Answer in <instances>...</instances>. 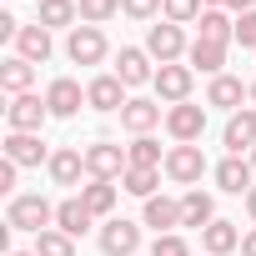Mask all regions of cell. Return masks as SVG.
Instances as JSON below:
<instances>
[{
	"mask_svg": "<svg viewBox=\"0 0 256 256\" xmlns=\"http://www.w3.org/2000/svg\"><path fill=\"white\" fill-rule=\"evenodd\" d=\"M50 221H56V206L46 201V196H10V211H6V226L10 231H50Z\"/></svg>",
	"mask_w": 256,
	"mask_h": 256,
	"instance_id": "obj_1",
	"label": "cell"
},
{
	"mask_svg": "<svg viewBox=\"0 0 256 256\" xmlns=\"http://www.w3.org/2000/svg\"><path fill=\"white\" fill-rule=\"evenodd\" d=\"M166 131H171L176 146H196L201 131H206V106H191V100L171 106V110H166Z\"/></svg>",
	"mask_w": 256,
	"mask_h": 256,
	"instance_id": "obj_2",
	"label": "cell"
},
{
	"mask_svg": "<svg viewBox=\"0 0 256 256\" xmlns=\"http://www.w3.org/2000/svg\"><path fill=\"white\" fill-rule=\"evenodd\" d=\"M126 171H131V161H126L120 146H110V141L86 146V176H90V181H116V176H126Z\"/></svg>",
	"mask_w": 256,
	"mask_h": 256,
	"instance_id": "obj_3",
	"label": "cell"
},
{
	"mask_svg": "<svg viewBox=\"0 0 256 256\" xmlns=\"http://www.w3.org/2000/svg\"><path fill=\"white\" fill-rule=\"evenodd\" d=\"M186 50H191V46H186L181 26H171V20L151 26V36H146V56H151V60H161V66H176Z\"/></svg>",
	"mask_w": 256,
	"mask_h": 256,
	"instance_id": "obj_4",
	"label": "cell"
},
{
	"mask_svg": "<svg viewBox=\"0 0 256 256\" xmlns=\"http://www.w3.org/2000/svg\"><path fill=\"white\" fill-rule=\"evenodd\" d=\"M100 251H106V256H136V251H141V226L126 221V216H110V221L100 226Z\"/></svg>",
	"mask_w": 256,
	"mask_h": 256,
	"instance_id": "obj_5",
	"label": "cell"
},
{
	"mask_svg": "<svg viewBox=\"0 0 256 256\" xmlns=\"http://www.w3.org/2000/svg\"><path fill=\"white\" fill-rule=\"evenodd\" d=\"M46 116H50V106L40 100V96H10V106H6V120H10V131H30V136H40V126H46Z\"/></svg>",
	"mask_w": 256,
	"mask_h": 256,
	"instance_id": "obj_6",
	"label": "cell"
},
{
	"mask_svg": "<svg viewBox=\"0 0 256 256\" xmlns=\"http://www.w3.org/2000/svg\"><path fill=\"white\" fill-rule=\"evenodd\" d=\"M166 176H171L176 186H196V181L206 176L201 146H171V151H166Z\"/></svg>",
	"mask_w": 256,
	"mask_h": 256,
	"instance_id": "obj_7",
	"label": "cell"
},
{
	"mask_svg": "<svg viewBox=\"0 0 256 256\" xmlns=\"http://www.w3.org/2000/svg\"><path fill=\"white\" fill-rule=\"evenodd\" d=\"M66 56H70L76 66H100V60H106V36H100V26H76L70 40H66Z\"/></svg>",
	"mask_w": 256,
	"mask_h": 256,
	"instance_id": "obj_8",
	"label": "cell"
},
{
	"mask_svg": "<svg viewBox=\"0 0 256 256\" xmlns=\"http://www.w3.org/2000/svg\"><path fill=\"white\" fill-rule=\"evenodd\" d=\"M226 151L231 156H241V151H256V110H231V120H226Z\"/></svg>",
	"mask_w": 256,
	"mask_h": 256,
	"instance_id": "obj_9",
	"label": "cell"
},
{
	"mask_svg": "<svg viewBox=\"0 0 256 256\" xmlns=\"http://www.w3.org/2000/svg\"><path fill=\"white\" fill-rule=\"evenodd\" d=\"M191 76H196L191 66H161L151 86H156V96H161V100H171V106H181V100L191 96Z\"/></svg>",
	"mask_w": 256,
	"mask_h": 256,
	"instance_id": "obj_10",
	"label": "cell"
},
{
	"mask_svg": "<svg viewBox=\"0 0 256 256\" xmlns=\"http://www.w3.org/2000/svg\"><path fill=\"white\" fill-rule=\"evenodd\" d=\"M251 176H256V166L241 161V156H226V161L216 166V186H221L226 196H251Z\"/></svg>",
	"mask_w": 256,
	"mask_h": 256,
	"instance_id": "obj_11",
	"label": "cell"
},
{
	"mask_svg": "<svg viewBox=\"0 0 256 256\" xmlns=\"http://www.w3.org/2000/svg\"><path fill=\"white\" fill-rule=\"evenodd\" d=\"M116 76H120V86H146V80H156L151 56L136 50V46H120V56H116Z\"/></svg>",
	"mask_w": 256,
	"mask_h": 256,
	"instance_id": "obj_12",
	"label": "cell"
},
{
	"mask_svg": "<svg viewBox=\"0 0 256 256\" xmlns=\"http://www.w3.org/2000/svg\"><path fill=\"white\" fill-rule=\"evenodd\" d=\"M50 30L46 26H20V36H16V56L20 60H30V66H46L50 60Z\"/></svg>",
	"mask_w": 256,
	"mask_h": 256,
	"instance_id": "obj_13",
	"label": "cell"
},
{
	"mask_svg": "<svg viewBox=\"0 0 256 256\" xmlns=\"http://www.w3.org/2000/svg\"><path fill=\"white\" fill-rule=\"evenodd\" d=\"M86 106H90V110H120V106H126L120 76H96V80L86 86Z\"/></svg>",
	"mask_w": 256,
	"mask_h": 256,
	"instance_id": "obj_14",
	"label": "cell"
},
{
	"mask_svg": "<svg viewBox=\"0 0 256 256\" xmlns=\"http://www.w3.org/2000/svg\"><path fill=\"white\" fill-rule=\"evenodd\" d=\"M6 161H16V166H40V161H50V156H46V141H40V136L10 131V136H6Z\"/></svg>",
	"mask_w": 256,
	"mask_h": 256,
	"instance_id": "obj_15",
	"label": "cell"
},
{
	"mask_svg": "<svg viewBox=\"0 0 256 256\" xmlns=\"http://www.w3.org/2000/svg\"><path fill=\"white\" fill-rule=\"evenodd\" d=\"M46 106H50V116H60V120H66V116H76V110L86 106V90H80L76 80H66V76H60V80H50Z\"/></svg>",
	"mask_w": 256,
	"mask_h": 256,
	"instance_id": "obj_16",
	"label": "cell"
},
{
	"mask_svg": "<svg viewBox=\"0 0 256 256\" xmlns=\"http://www.w3.org/2000/svg\"><path fill=\"white\" fill-rule=\"evenodd\" d=\"M216 221V201H211V191H201V186H191L186 196H181V226H211Z\"/></svg>",
	"mask_w": 256,
	"mask_h": 256,
	"instance_id": "obj_17",
	"label": "cell"
},
{
	"mask_svg": "<svg viewBox=\"0 0 256 256\" xmlns=\"http://www.w3.org/2000/svg\"><path fill=\"white\" fill-rule=\"evenodd\" d=\"M120 126H126L131 136H146L151 126H161V106H156V100H126V106H120Z\"/></svg>",
	"mask_w": 256,
	"mask_h": 256,
	"instance_id": "obj_18",
	"label": "cell"
},
{
	"mask_svg": "<svg viewBox=\"0 0 256 256\" xmlns=\"http://www.w3.org/2000/svg\"><path fill=\"white\" fill-rule=\"evenodd\" d=\"M90 221H96V216L86 211V201H80V196H70V201H60V206H56V231H66L70 241H76V236H86V231H90Z\"/></svg>",
	"mask_w": 256,
	"mask_h": 256,
	"instance_id": "obj_19",
	"label": "cell"
},
{
	"mask_svg": "<svg viewBox=\"0 0 256 256\" xmlns=\"http://www.w3.org/2000/svg\"><path fill=\"white\" fill-rule=\"evenodd\" d=\"M251 96V86H241L236 76H211V90H206V106H226V110H241V100Z\"/></svg>",
	"mask_w": 256,
	"mask_h": 256,
	"instance_id": "obj_20",
	"label": "cell"
},
{
	"mask_svg": "<svg viewBox=\"0 0 256 256\" xmlns=\"http://www.w3.org/2000/svg\"><path fill=\"white\" fill-rule=\"evenodd\" d=\"M146 226H156V236H171V231L181 226V201L151 196V201H146Z\"/></svg>",
	"mask_w": 256,
	"mask_h": 256,
	"instance_id": "obj_21",
	"label": "cell"
},
{
	"mask_svg": "<svg viewBox=\"0 0 256 256\" xmlns=\"http://www.w3.org/2000/svg\"><path fill=\"white\" fill-rule=\"evenodd\" d=\"M201 246H206V256H231V251L241 246L236 221H211V226L201 231Z\"/></svg>",
	"mask_w": 256,
	"mask_h": 256,
	"instance_id": "obj_22",
	"label": "cell"
},
{
	"mask_svg": "<svg viewBox=\"0 0 256 256\" xmlns=\"http://www.w3.org/2000/svg\"><path fill=\"white\" fill-rule=\"evenodd\" d=\"M186 60H191V70L221 76V66H226V46H221V40H201V36H196V46L186 50Z\"/></svg>",
	"mask_w": 256,
	"mask_h": 256,
	"instance_id": "obj_23",
	"label": "cell"
},
{
	"mask_svg": "<svg viewBox=\"0 0 256 256\" xmlns=\"http://www.w3.org/2000/svg\"><path fill=\"white\" fill-rule=\"evenodd\" d=\"M30 80H36V66L20 60V56H10L6 66H0V90H6V96H26Z\"/></svg>",
	"mask_w": 256,
	"mask_h": 256,
	"instance_id": "obj_24",
	"label": "cell"
},
{
	"mask_svg": "<svg viewBox=\"0 0 256 256\" xmlns=\"http://www.w3.org/2000/svg\"><path fill=\"white\" fill-rule=\"evenodd\" d=\"M46 166H50V181L56 186H76L80 171H86V151H56Z\"/></svg>",
	"mask_w": 256,
	"mask_h": 256,
	"instance_id": "obj_25",
	"label": "cell"
},
{
	"mask_svg": "<svg viewBox=\"0 0 256 256\" xmlns=\"http://www.w3.org/2000/svg\"><path fill=\"white\" fill-rule=\"evenodd\" d=\"M76 16H80V6H76V0H40L36 26H46V30H56V26H70V30H76Z\"/></svg>",
	"mask_w": 256,
	"mask_h": 256,
	"instance_id": "obj_26",
	"label": "cell"
},
{
	"mask_svg": "<svg viewBox=\"0 0 256 256\" xmlns=\"http://www.w3.org/2000/svg\"><path fill=\"white\" fill-rule=\"evenodd\" d=\"M196 26H201V40H221V46H231V40H236V26H231V20H226L216 6H206Z\"/></svg>",
	"mask_w": 256,
	"mask_h": 256,
	"instance_id": "obj_27",
	"label": "cell"
},
{
	"mask_svg": "<svg viewBox=\"0 0 256 256\" xmlns=\"http://www.w3.org/2000/svg\"><path fill=\"white\" fill-rule=\"evenodd\" d=\"M80 201H86L90 216H110L116 211V186L110 181H90V186H80Z\"/></svg>",
	"mask_w": 256,
	"mask_h": 256,
	"instance_id": "obj_28",
	"label": "cell"
},
{
	"mask_svg": "<svg viewBox=\"0 0 256 256\" xmlns=\"http://www.w3.org/2000/svg\"><path fill=\"white\" fill-rule=\"evenodd\" d=\"M156 181H161V176H156L151 166H131V171L120 176V191H131V196H141V201H151V196H156Z\"/></svg>",
	"mask_w": 256,
	"mask_h": 256,
	"instance_id": "obj_29",
	"label": "cell"
},
{
	"mask_svg": "<svg viewBox=\"0 0 256 256\" xmlns=\"http://www.w3.org/2000/svg\"><path fill=\"white\" fill-rule=\"evenodd\" d=\"M126 161H131V166H151V171L166 166V161H161V146H156L151 136H136L131 146H126Z\"/></svg>",
	"mask_w": 256,
	"mask_h": 256,
	"instance_id": "obj_30",
	"label": "cell"
},
{
	"mask_svg": "<svg viewBox=\"0 0 256 256\" xmlns=\"http://www.w3.org/2000/svg\"><path fill=\"white\" fill-rule=\"evenodd\" d=\"M36 256H76V241H70L66 231H56V226H50V231H40V236H36Z\"/></svg>",
	"mask_w": 256,
	"mask_h": 256,
	"instance_id": "obj_31",
	"label": "cell"
},
{
	"mask_svg": "<svg viewBox=\"0 0 256 256\" xmlns=\"http://www.w3.org/2000/svg\"><path fill=\"white\" fill-rule=\"evenodd\" d=\"M76 6H80V20L86 26H100V20H110L120 10V0H76Z\"/></svg>",
	"mask_w": 256,
	"mask_h": 256,
	"instance_id": "obj_32",
	"label": "cell"
},
{
	"mask_svg": "<svg viewBox=\"0 0 256 256\" xmlns=\"http://www.w3.org/2000/svg\"><path fill=\"white\" fill-rule=\"evenodd\" d=\"M161 10L171 26H191V20H201V0H166Z\"/></svg>",
	"mask_w": 256,
	"mask_h": 256,
	"instance_id": "obj_33",
	"label": "cell"
},
{
	"mask_svg": "<svg viewBox=\"0 0 256 256\" xmlns=\"http://www.w3.org/2000/svg\"><path fill=\"white\" fill-rule=\"evenodd\" d=\"M151 256H191V246H186V236H156V246H151Z\"/></svg>",
	"mask_w": 256,
	"mask_h": 256,
	"instance_id": "obj_34",
	"label": "cell"
},
{
	"mask_svg": "<svg viewBox=\"0 0 256 256\" xmlns=\"http://www.w3.org/2000/svg\"><path fill=\"white\" fill-rule=\"evenodd\" d=\"M161 6H166V0H120V10L131 16V20H151Z\"/></svg>",
	"mask_w": 256,
	"mask_h": 256,
	"instance_id": "obj_35",
	"label": "cell"
},
{
	"mask_svg": "<svg viewBox=\"0 0 256 256\" xmlns=\"http://www.w3.org/2000/svg\"><path fill=\"white\" fill-rule=\"evenodd\" d=\"M236 40H241V46H256V10H246V16L236 20Z\"/></svg>",
	"mask_w": 256,
	"mask_h": 256,
	"instance_id": "obj_36",
	"label": "cell"
},
{
	"mask_svg": "<svg viewBox=\"0 0 256 256\" xmlns=\"http://www.w3.org/2000/svg\"><path fill=\"white\" fill-rule=\"evenodd\" d=\"M16 171H20L16 161H0V191H16Z\"/></svg>",
	"mask_w": 256,
	"mask_h": 256,
	"instance_id": "obj_37",
	"label": "cell"
},
{
	"mask_svg": "<svg viewBox=\"0 0 256 256\" xmlns=\"http://www.w3.org/2000/svg\"><path fill=\"white\" fill-rule=\"evenodd\" d=\"M241 256H256V231H251V236H241Z\"/></svg>",
	"mask_w": 256,
	"mask_h": 256,
	"instance_id": "obj_38",
	"label": "cell"
},
{
	"mask_svg": "<svg viewBox=\"0 0 256 256\" xmlns=\"http://www.w3.org/2000/svg\"><path fill=\"white\" fill-rule=\"evenodd\" d=\"M231 10H241V16H246V10H256V0H231Z\"/></svg>",
	"mask_w": 256,
	"mask_h": 256,
	"instance_id": "obj_39",
	"label": "cell"
},
{
	"mask_svg": "<svg viewBox=\"0 0 256 256\" xmlns=\"http://www.w3.org/2000/svg\"><path fill=\"white\" fill-rule=\"evenodd\" d=\"M246 211H251V221H256V186H251V196H246Z\"/></svg>",
	"mask_w": 256,
	"mask_h": 256,
	"instance_id": "obj_40",
	"label": "cell"
},
{
	"mask_svg": "<svg viewBox=\"0 0 256 256\" xmlns=\"http://www.w3.org/2000/svg\"><path fill=\"white\" fill-rule=\"evenodd\" d=\"M211 6H216V10H221V6H231V0H211Z\"/></svg>",
	"mask_w": 256,
	"mask_h": 256,
	"instance_id": "obj_41",
	"label": "cell"
},
{
	"mask_svg": "<svg viewBox=\"0 0 256 256\" xmlns=\"http://www.w3.org/2000/svg\"><path fill=\"white\" fill-rule=\"evenodd\" d=\"M10 256H36V251H10Z\"/></svg>",
	"mask_w": 256,
	"mask_h": 256,
	"instance_id": "obj_42",
	"label": "cell"
},
{
	"mask_svg": "<svg viewBox=\"0 0 256 256\" xmlns=\"http://www.w3.org/2000/svg\"><path fill=\"white\" fill-rule=\"evenodd\" d=\"M251 100H256V80H251Z\"/></svg>",
	"mask_w": 256,
	"mask_h": 256,
	"instance_id": "obj_43",
	"label": "cell"
},
{
	"mask_svg": "<svg viewBox=\"0 0 256 256\" xmlns=\"http://www.w3.org/2000/svg\"><path fill=\"white\" fill-rule=\"evenodd\" d=\"M251 166H256V151H251Z\"/></svg>",
	"mask_w": 256,
	"mask_h": 256,
	"instance_id": "obj_44",
	"label": "cell"
}]
</instances>
